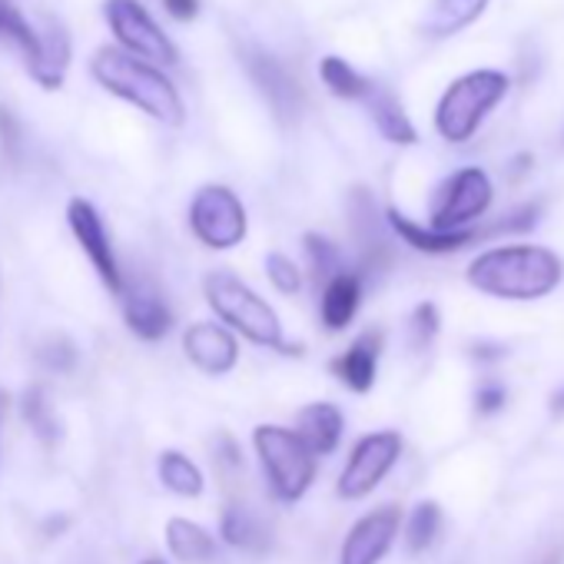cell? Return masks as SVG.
<instances>
[{"label": "cell", "instance_id": "obj_1", "mask_svg": "<svg viewBox=\"0 0 564 564\" xmlns=\"http://www.w3.org/2000/svg\"><path fill=\"white\" fill-rule=\"evenodd\" d=\"M564 279V262L547 246L511 242L478 252L468 269L465 282L491 300L505 303H538L551 296Z\"/></svg>", "mask_w": 564, "mask_h": 564}, {"label": "cell", "instance_id": "obj_2", "mask_svg": "<svg viewBox=\"0 0 564 564\" xmlns=\"http://www.w3.org/2000/svg\"><path fill=\"white\" fill-rule=\"evenodd\" d=\"M203 300L213 310L216 323L226 326L236 339L265 349V352H279V356H303L306 346L293 343L282 329V319L275 313V306H269L265 296H259L246 279H239L229 269H213L203 279Z\"/></svg>", "mask_w": 564, "mask_h": 564}, {"label": "cell", "instance_id": "obj_3", "mask_svg": "<svg viewBox=\"0 0 564 564\" xmlns=\"http://www.w3.org/2000/svg\"><path fill=\"white\" fill-rule=\"evenodd\" d=\"M94 80L117 100L137 107L150 120L180 130L186 123V104L176 90V84L166 77V70L123 54L120 47H100L90 57Z\"/></svg>", "mask_w": 564, "mask_h": 564}, {"label": "cell", "instance_id": "obj_4", "mask_svg": "<svg viewBox=\"0 0 564 564\" xmlns=\"http://www.w3.org/2000/svg\"><path fill=\"white\" fill-rule=\"evenodd\" d=\"M252 452L259 458L269 495L279 505H300L319 471V458L303 445L290 425L262 422L252 429Z\"/></svg>", "mask_w": 564, "mask_h": 564}, {"label": "cell", "instance_id": "obj_5", "mask_svg": "<svg viewBox=\"0 0 564 564\" xmlns=\"http://www.w3.org/2000/svg\"><path fill=\"white\" fill-rule=\"evenodd\" d=\"M508 77L501 70H471L448 84L435 107V130L448 143H468L485 117L505 100Z\"/></svg>", "mask_w": 564, "mask_h": 564}, {"label": "cell", "instance_id": "obj_6", "mask_svg": "<svg viewBox=\"0 0 564 564\" xmlns=\"http://www.w3.org/2000/svg\"><path fill=\"white\" fill-rule=\"evenodd\" d=\"M186 223L193 239L209 252H232L249 236V213L236 189L226 183H206L193 193Z\"/></svg>", "mask_w": 564, "mask_h": 564}, {"label": "cell", "instance_id": "obj_7", "mask_svg": "<svg viewBox=\"0 0 564 564\" xmlns=\"http://www.w3.org/2000/svg\"><path fill=\"white\" fill-rule=\"evenodd\" d=\"M104 18L117 47L130 57H140L160 70L180 64V51L170 34L156 24L143 0H104Z\"/></svg>", "mask_w": 564, "mask_h": 564}, {"label": "cell", "instance_id": "obj_8", "mask_svg": "<svg viewBox=\"0 0 564 564\" xmlns=\"http://www.w3.org/2000/svg\"><path fill=\"white\" fill-rule=\"evenodd\" d=\"M402 448H405V442L395 429H379V432L362 435L352 445V452H349V458L336 478V495L343 501L369 498L389 478V471L399 465Z\"/></svg>", "mask_w": 564, "mask_h": 564}, {"label": "cell", "instance_id": "obj_9", "mask_svg": "<svg viewBox=\"0 0 564 564\" xmlns=\"http://www.w3.org/2000/svg\"><path fill=\"white\" fill-rule=\"evenodd\" d=\"M239 61L246 77L252 80V87L259 90V97L265 100V107L272 110V117L282 127H296L306 113V90L303 84L286 70L275 54L256 47V44H239Z\"/></svg>", "mask_w": 564, "mask_h": 564}, {"label": "cell", "instance_id": "obj_10", "mask_svg": "<svg viewBox=\"0 0 564 564\" xmlns=\"http://www.w3.org/2000/svg\"><path fill=\"white\" fill-rule=\"evenodd\" d=\"M491 203H495L491 176L481 166H462L442 183V189L432 203L429 226L438 232L471 229L491 209Z\"/></svg>", "mask_w": 564, "mask_h": 564}, {"label": "cell", "instance_id": "obj_11", "mask_svg": "<svg viewBox=\"0 0 564 564\" xmlns=\"http://www.w3.org/2000/svg\"><path fill=\"white\" fill-rule=\"evenodd\" d=\"M67 226H70V236L77 239L80 252L87 256L90 269L97 272L100 286H104L110 296L120 300L127 275H123V265H120L117 249H113V236H110L107 219L100 216V209H97L90 199L74 196V199L67 203Z\"/></svg>", "mask_w": 564, "mask_h": 564}, {"label": "cell", "instance_id": "obj_12", "mask_svg": "<svg viewBox=\"0 0 564 564\" xmlns=\"http://www.w3.org/2000/svg\"><path fill=\"white\" fill-rule=\"evenodd\" d=\"M346 213H349V232L359 252V275H376L386 272L395 259L392 252V232L386 226V213H379L376 196L366 186H352L349 199H346Z\"/></svg>", "mask_w": 564, "mask_h": 564}, {"label": "cell", "instance_id": "obj_13", "mask_svg": "<svg viewBox=\"0 0 564 564\" xmlns=\"http://www.w3.org/2000/svg\"><path fill=\"white\" fill-rule=\"evenodd\" d=\"M120 310L130 336H137L140 343H163L173 333V310L153 275H137L123 282Z\"/></svg>", "mask_w": 564, "mask_h": 564}, {"label": "cell", "instance_id": "obj_14", "mask_svg": "<svg viewBox=\"0 0 564 564\" xmlns=\"http://www.w3.org/2000/svg\"><path fill=\"white\" fill-rule=\"evenodd\" d=\"M402 531V508L379 505L352 521L339 544V564H382Z\"/></svg>", "mask_w": 564, "mask_h": 564}, {"label": "cell", "instance_id": "obj_15", "mask_svg": "<svg viewBox=\"0 0 564 564\" xmlns=\"http://www.w3.org/2000/svg\"><path fill=\"white\" fill-rule=\"evenodd\" d=\"M183 356L206 379H226L236 372L242 349L226 326L213 319H196L183 329Z\"/></svg>", "mask_w": 564, "mask_h": 564}, {"label": "cell", "instance_id": "obj_16", "mask_svg": "<svg viewBox=\"0 0 564 564\" xmlns=\"http://www.w3.org/2000/svg\"><path fill=\"white\" fill-rule=\"evenodd\" d=\"M70 64H74V37H70L64 21L47 18L37 28V51L28 61V74L34 77V84L41 90L57 94L67 84Z\"/></svg>", "mask_w": 564, "mask_h": 564}, {"label": "cell", "instance_id": "obj_17", "mask_svg": "<svg viewBox=\"0 0 564 564\" xmlns=\"http://www.w3.org/2000/svg\"><path fill=\"white\" fill-rule=\"evenodd\" d=\"M386 226L399 242H405L409 249L425 252V256H452V252H462V249L485 239V226H471V229H458V232H438L425 223H415L412 216H405L395 206L386 209Z\"/></svg>", "mask_w": 564, "mask_h": 564}, {"label": "cell", "instance_id": "obj_18", "mask_svg": "<svg viewBox=\"0 0 564 564\" xmlns=\"http://www.w3.org/2000/svg\"><path fill=\"white\" fill-rule=\"evenodd\" d=\"M382 346H386V336L379 329H366L359 333L349 349H343L336 359H333V376L343 389H349L352 395H369L376 389V379H379V362H382Z\"/></svg>", "mask_w": 564, "mask_h": 564}, {"label": "cell", "instance_id": "obj_19", "mask_svg": "<svg viewBox=\"0 0 564 564\" xmlns=\"http://www.w3.org/2000/svg\"><path fill=\"white\" fill-rule=\"evenodd\" d=\"M362 296H366V279L356 269H343L336 272L326 286L319 290V323L326 333H346L359 310H362Z\"/></svg>", "mask_w": 564, "mask_h": 564}, {"label": "cell", "instance_id": "obj_20", "mask_svg": "<svg viewBox=\"0 0 564 564\" xmlns=\"http://www.w3.org/2000/svg\"><path fill=\"white\" fill-rule=\"evenodd\" d=\"M293 432L303 438V445L316 455V458H329L336 455V448L343 445L346 435V415L336 402H310L296 412Z\"/></svg>", "mask_w": 564, "mask_h": 564}, {"label": "cell", "instance_id": "obj_21", "mask_svg": "<svg viewBox=\"0 0 564 564\" xmlns=\"http://www.w3.org/2000/svg\"><path fill=\"white\" fill-rule=\"evenodd\" d=\"M219 541L242 551V554L259 557V554H265L272 547V531L246 505H226L223 514H219Z\"/></svg>", "mask_w": 564, "mask_h": 564}, {"label": "cell", "instance_id": "obj_22", "mask_svg": "<svg viewBox=\"0 0 564 564\" xmlns=\"http://www.w3.org/2000/svg\"><path fill=\"white\" fill-rule=\"evenodd\" d=\"M163 538H166L170 557L180 561V564H209V561H216V551H219L216 534L206 524L193 521V518H183V514L170 518L166 528H163Z\"/></svg>", "mask_w": 564, "mask_h": 564}, {"label": "cell", "instance_id": "obj_23", "mask_svg": "<svg viewBox=\"0 0 564 564\" xmlns=\"http://www.w3.org/2000/svg\"><path fill=\"white\" fill-rule=\"evenodd\" d=\"M488 4L491 0H432L419 21V34H425L429 41L455 37L458 31L471 28Z\"/></svg>", "mask_w": 564, "mask_h": 564}, {"label": "cell", "instance_id": "obj_24", "mask_svg": "<svg viewBox=\"0 0 564 564\" xmlns=\"http://www.w3.org/2000/svg\"><path fill=\"white\" fill-rule=\"evenodd\" d=\"M366 107H369V117H372L376 130L382 133V140H389L395 147H415L419 143V130H415L412 117L405 113V107L399 104V97L392 90L376 84Z\"/></svg>", "mask_w": 564, "mask_h": 564}, {"label": "cell", "instance_id": "obj_25", "mask_svg": "<svg viewBox=\"0 0 564 564\" xmlns=\"http://www.w3.org/2000/svg\"><path fill=\"white\" fill-rule=\"evenodd\" d=\"M156 478H160V485H163L170 495H176V498L196 501V498H203V491H206V475H203V468H199L186 452H180V448H163V452L156 455Z\"/></svg>", "mask_w": 564, "mask_h": 564}, {"label": "cell", "instance_id": "obj_26", "mask_svg": "<svg viewBox=\"0 0 564 564\" xmlns=\"http://www.w3.org/2000/svg\"><path fill=\"white\" fill-rule=\"evenodd\" d=\"M319 80L339 100H362L366 104L369 94L376 90V80H369L346 57H336V54H329V57L319 61Z\"/></svg>", "mask_w": 564, "mask_h": 564}, {"label": "cell", "instance_id": "obj_27", "mask_svg": "<svg viewBox=\"0 0 564 564\" xmlns=\"http://www.w3.org/2000/svg\"><path fill=\"white\" fill-rule=\"evenodd\" d=\"M21 415L31 425V432L41 438V445L54 448L61 442V435H64L61 432V419H57V412H54L44 386H28L24 389V395H21Z\"/></svg>", "mask_w": 564, "mask_h": 564}, {"label": "cell", "instance_id": "obj_28", "mask_svg": "<svg viewBox=\"0 0 564 564\" xmlns=\"http://www.w3.org/2000/svg\"><path fill=\"white\" fill-rule=\"evenodd\" d=\"M303 252H306V262H310V272H313V282L323 290L326 282L346 269V256L339 249V242H333L329 236L323 232H306L303 236Z\"/></svg>", "mask_w": 564, "mask_h": 564}, {"label": "cell", "instance_id": "obj_29", "mask_svg": "<svg viewBox=\"0 0 564 564\" xmlns=\"http://www.w3.org/2000/svg\"><path fill=\"white\" fill-rule=\"evenodd\" d=\"M438 531H442V505L438 501H419L412 511H409V518H405V528H402V534H405V547L412 551V554H422V551H429L435 541H438Z\"/></svg>", "mask_w": 564, "mask_h": 564}, {"label": "cell", "instance_id": "obj_30", "mask_svg": "<svg viewBox=\"0 0 564 564\" xmlns=\"http://www.w3.org/2000/svg\"><path fill=\"white\" fill-rule=\"evenodd\" d=\"M0 37H8L24 54V64L37 51V28L11 4V0H0Z\"/></svg>", "mask_w": 564, "mask_h": 564}, {"label": "cell", "instance_id": "obj_31", "mask_svg": "<svg viewBox=\"0 0 564 564\" xmlns=\"http://www.w3.org/2000/svg\"><path fill=\"white\" fill-rule=\"evenodd\" d=\"M265 279H269V286L279 293V296H296L303 290V265L286 256V252H269L265 256Z\"/></svg>", "mask_w": 564, "mask_h": 564}, {"label": "cell", "instance_id": "obj_32", "mask_svg": "<svg viewBox=\"0 0 564 564\" xmlns=\"http://www.w3.org/2000/svg\"><path fill=\"white\" fill-rule=\"evenodd\" d=\"M37 362H41L47 372L67 376V372H74V369H77V362H80V349H77V343H74L70 336L54 333V336H47V339L37 346Z\"/></svg>", "mask_w": 564, "mask_h": 564}, {"label": "cell", "instance_id": "obj_33", "mask_svg": "<svg viewBox=\"0 0 564 564\" xmlns=\"http://www.w3.org/2000/svg\"><path fill=\"white\" fill-rule=\"evenodd\" d=\"M442 333V313L435 303H419L409 316V336L415 349H429Z\"/></svg>", "mask_w": 564, "mask_h": 564}, {"label": "cell", "instance_id": "obj_34", "mask_svg": "<svg viewBox=\"0 0 564 564\" xmlns=\"http://www.w3.org/2000/svg\"><path fill=\"white\" fill-rule=\"evenodd\" d=\"M21 150H24V127L11 107L0 104V156H4L8 163H18Z\"/></svg>", "mask_w": 564, "mask_h": 564}, {"label": "cell", "instance_id": "obj_35", "mask_svg": "<svg viewBox=\"0 0 564 564\" xmlns=\"http://www.w3.org/2000/svg\"><path fill=\"white\" fill-rule=\"evenodd\" d=\"M213 458H216V465H223L226 471H239L242 468V445L236 442V435L232 432H226V429H219L216 435H213Z\"/></svg>", "mask_w": 564, "mask_h": 564}, {"label": "cell", "instance_id": "obj_36", "mask_svg": "<svg viewBox=\"0 0 564 564\" xmlns=\"http://www.w3.org/2000/svg\"><path fill=\"white\" fill-rule=\"evenodd\" d=\"M501 405H505V389H501V386L488 382V386H481V389L475 392V409H478L481 415H495V412H501Z\"/></svg>", "mask_w": 564, "mask_h": 564}, {"label": "cell", "instance_id": "obj_37", "mask_svg": "<svg viewBox=\"0 0 564 564\" xmlns=\"http://www.w3.org/2000/svg\"><path fill=\"white\" fill-rule=\"evenodd\" d=\"M163 11L173 21H196L199 18V0H163Z\"/></svg>", "mask_w": 564, "mask_h": 564}, {"label": "cell", "instance_id": "obj_38", "mask_svg": "<svg viewBox=\"0 0 564 564\" xmlns=\"http://www.w3.org/2000/svg\"><path fill=\"white\" fill-rule=\"evenodd\" d=\"M471 356H475V359H501L505 349H501V346H475Z\"/></svg>", "mask_w": 564, "mask_h": 564}, {"label": "cell", "instance_id": "obj_39", "mask_svg": "<svg viewBox=\"0 0 564 564\" xmlns=\"http://www.w3.org/2000/svg\"><path fill=\"white\" fill-rule=\"evenodd\" d=\"M70 524V518L67 514H61V518H51L47 524H44V531H47V538H61V531Z\"/></svg>", "mask_w": 564, "mask_h": 564}, {"label": "cell", "instance_id": "obj_40", "mask_svg": "<svg viewBox=\"0 0 564 564\" xmlns=\"http://www.w3.org/2000/svg\"><path fill=\"white\" fill-rule=\"evenodd\" d=\"M8 409H11V392H8V389H0V422H4Z\"/></svg>", "mask_w": 564, "mask_h": 564}, {"label": "cell", "instance_id": "obj_41", "mask_svg": "<svg viewBox=\"0 0 564 564\" xmlns=\"http://www.w3.org/2000/svg\"><path fill=\"white\" fill-rule=\"evenodd\" d=\"M551 412H564V389L551 395Z\"/></svg>", "mask_w": 564, "mask_h": 564}, {"label": "cell", "instance_id": "obj_42", "mask_svg": "<svg viewBox=\"0 0 564 564\" xmlns=\"http://www.w3.org/2000/svg\"><path fill=\"white\" fill-rule=\"evenodd\" d=\"M140 564H170V561H163V557H143Z\"/></svg>", "mask_w": 564, "mask_h": 564}, {"label": "cell", "instance_id": "obj_43", "mask_svg": "<svg viewBox=\"0 0 564 564\" xmlns=\"http://www.w3.org/2000/svg\"><path fill=\"white\" fill-rule=\"evenodd\" d=\"M541 564H557V557H544Z\"/></svg>", "mask_w": 564, "mask_h": 564}]
</instances>
